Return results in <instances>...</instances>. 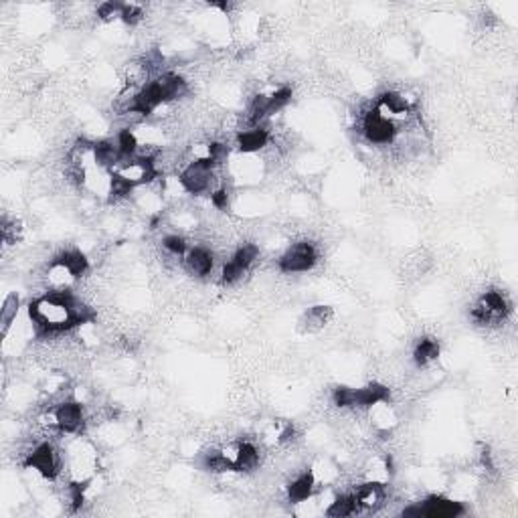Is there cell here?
<instances>
[{
    "label": "cell",
    "instance_id": "8992f818",
    "mask_svg": "<svg viewBox=\"0 0 518 518\" xmlns=\"http://www.w3.org/2000/svg\"><path fill=\"white\" fill-rule=\"evenodd\" d=\"M508 314V304L504 300L502 294L498 292H488L480 304L474 308L472 318L478 324H492V322H500L504 316Z\"/></svg>",
    "mask_w": 518,
    "mask_h": 518
},
{
    "label": "cell",
    "instance_id": "7c38bea8",
    "mask_svg": "<svg viewBox=\"0 0 518 518\" xmlns=\"http://www.w3.org/2000/svg\"><path fill=\"white\" fill-rule=\"evenodd\" d=\"M376 112L383 115V117H387V120L393 122V117H403V115H407L409 103H407L403 96L388 91V93H383L379 98V110Z\"/></svg>",
    "mask_w": 518,
    "mask_h": 518
},
{
    "label": "cell",
    "instance_id": "9a60e30c",
    "mask_svg": "<svg viewBox=\"0 0 518 518\" xmlns=\"http://www.w3.org/2000/svg\"><path fill=\"white\" fill-rule=\"evenodd\" d=\"M267 140H270V134H267V130L263 128H251V130H245L239 134V138H237V144H239V150L241 152H258L259 148H263V146L267 144Z\"/></svg>",
    "mask_w": 518,
    "mask_h": 518
},
{
    "label": "cell",
    "instance_id": "3957f363",
    "mask_svg": "<svg viewBox=\"0 0 518 518\" xmlns=\"http://www.w3.org/2000/svg\"><path fill=\"white\" fill-rule=\"evenodd\" d=\"M405 517H432V518H454L464 514V506L460 502H451L442 496H432L423 504L405 508Z\"/></svg>",
    "mask_w": 518,
    "mask_h": 518
},
{
    "label": "cell",
    "instance_id": "7402d4cb",
    "mask_svg": "<svg viewBox=\"0 0 518 518\" xmlns=\"http://www.w3.org/2000/svg\"><path fill=\"white\" fill-rule=\"evenodd\" d=\"M373 409V421L376 427H381V430H391L393 425H395V413H393V409L388 407L387 401H383V403H376L371 407Z\"/></svg>",
    "mask_w": 518,
    "mask_h": 518
},
{
    "label": "cell",
    "instance_id": "5bb4252c",
    "mask_svg": "<svg viewBox=\"0 0 518 518\" xmlns=\"http://www.w3.org/2000/svg\"><path fill=\"white\" fill-rule=\"evenodd\" d=\"M332 318V308L328 306H314L310 308L300 320V328L304 332H318L320 328H324L328 324V320Z\"/></svg>",
    "mask_w": 518,
    "mask_h": 518
},
{
    "label": "cell",
    "instance_id": "8fae6325",
    "mask_svg": "<svg viewBox=\"0 0 518 518\" xmlns=\"http://www.w3.org/2000/svg\"><path fill=\"white\" fill-rule=\"evenodd\" d=\"M357 498V506L364 508V510H376L381 504L385 502V486L379 482H369L364 486H360L359 492L355 494Z\"/></svg>",
    "mask_w": 518,
    "mask_h": 518
},
{
    "label": "cell",
    "instance_id": "6da1fadb",
    "mask_svg": "<svg viewBox=\"0 0 518 518\" xmlns=\"http://www.w3.org/2000/svg\"><path fill=\"white\" fill-rule=\"evenodd\" d=\"M188 91L187 81L174 73H164L156 77L154 81H150L144 86L130 101L128 114H140L150 115L159 105L166 103V101L178 100Z\"/></svg>",
    "mask_w": 518,
    "mask_h": 518
},
{
    "label": "cell",
    "instance_id": "ba28073f",
    "mask_svg": "<svg viewBox=\"0 0 518 518\" xmlns=\"http://www.w3.org/2000/svg\"><path fill=\"white\" fill-rule=\"evenodd\" d=\"M258 258V247L255 245H243L241 249H237L229 259V263H225L223 267V282L225 284H235L241 280V275L247 272V267L255 261Z\"/></svg>",
    "mask_w": 518,
    "mask_h": 518
},
{
    "label": "cell",
    "instance_id": "4fadbf2b",
    "mask_svg": "<svg viewBox=\"0 0 518 518\" xmlns=\"http://www.w3.org/2000/svg\"><path fill=\"white\" fill-rule=\"evenodd\" d=\"M314 488H316V476L314 472H304L302 476H298L292 484H289V500L296 504L306 502L312 498L314 494Z\"/></svg>",
    "mask_w": 518,
    "mask_h": 518
},
{
    "label": "cell",
    "instance_id": "ac0fdd59",
    "mask_svg": "<svg viewBox=\"0 0 518 518\" xmlns=\"http://www.w3.org/2000/svg\"><path fill=\"white\" fill-rule=\"evenodd\" d=\"M235 472H243V470H253L258 466L259 454L253 444H239L235 446Z\"/></svg>",
    "mask_w": 518,
    "mask_h": 518
},
{
    "label": "cell",
    "instance_id": "e0dca14e",
    "mask_svg": "<svg viewBox=\"0 0 518 518\" xmlns=\"http://www.w3.org/2000/svg\"><path fill=\"white\" fill-rule=\"evenodd\" d=\"M57 263H61L63 267H67L69 272H71L73 277H79V275H84L87 272V267H89V263H87V258L81 253V251H77V249H67V251H61L57 258H55Z\"/></svg>",
    "mask_w": 518,
    "mask_h": 518
},
{
    "label": "cell",
    "instance_id": "603a6c76",
    "mask_svg": "<svg viewBox=\"0 0 518 518\" xmlns=\"http://www.w3.org/2000/svg\"><path fill=\"white\" fill-rule=\"evenodd\" d=\"M289 100H292V89H289V87H282V89H277L275 93H272V96H270V115L282 112V110L289 103Z\"/></svg>",
    "mask_w": 518,
    "mask_h": 518
},
{
    "label": "cell",
    "instance_id": "ffe728a7",
    "mask_svg": "<svg viewBox=\"0 0 518 518\" xmlns=\"http://www.w3.org/2000/svg\"><path fill=\"white\" fill-rule=\"evenodd\" d=\"M439 357V345L435 340H430V338H423L418 346H415V352H413V359L418 362L419 367H425L430 364L432 360H435Z\"/></svg>",
    "mask_w": 518,
    "mask_h": 518
},
{
    "label": "cell",
    "instance_id": "d4e9b609",
    "mask_svg": "<svg viewBox=\"0 0 518 518\" xmlns=\"http://www.w3.org/2000/svg\"><path fill=\"white\" fill-rule=\"evenodd\" d=\"M162 245H164V249H166L168 253H173V255H185V251H187L185 239L178 237V235H168Z\"/></svg>",
    "mask_w": 518,
    "mask_h": 518
},
{
    "label": "cell",
    "instance_id": "484cf974",
    "mask_svg": "<svg viewBox=\"0 0 518 518\" xmlns=\"http://www.w3.org/2000/svg\"><path fill=\"white\" fill-rule=\"evenodd\" d=\"M120 18L128 25H136L140 18H142V8L136 6V4H122V15Z\"/></svg>",
    "mask_w": 518,
    "mask_h": 518
},
{
    "label": "cell",
    "instance_id": "52a82bcc",
    "mask_svg": "<svg viewBox=\"0 0 518 518\" xmlns=\"http://www.w3.org/2000/svg\"><path fill=\"white\" fill-rule=\"evenodd\" d=\"M362 130H364V136L369 138V142H373V144H388L397 134L395 124L387 117H383L376 110L364 115Z\"/></svg>",
    "mask_w": 518,
    "mask_h": 518
},
{
    "label": "cell",
    "instance_id": "4316f807",
    "mask_svg": "<svg viewBox=\"0 0 518 518\" xmlns=\"http://www.w3.org/2000/svg\"><path fill=\"white\" fill-rule=\"evenodd\" d=\"M122 15V2H105L98 8V16H101L103 21H112Z\"/></svg>",
    "mask_w": 518,
    "mask_h": 518
},
{
    "label": "cell",
    "instance_id": "cb8c5ba5",
    "mask_svg": "<svg viewBox=\"0 0 518 518\" xmlns=\"http://www.w3.org/2000/svg\"><path fill=\"white\" fill-rule=\"evenodd\" d=\"M334 403L338 405V407H357V388H334Z\"/></svg>",
    "mask_w": 518,
    "mask_h": 518
},
{
    "label": "cell",
    "instance_id": "30bf717a",
    "mask_svg": "<svg viewBox=\"0 0 518 518\" xmlns=\"http://www.w3.org/2000/svg\"><path fill=\"white\" fill-rule=\"evenodd\" d=\"M185 265L192 275L205 277L213 270V255H211V251H207L202 247H195L185 255Z\"/></svg>",
    "mask_w": 518,
    "mask_h": 518
},
{
    "label": "cell",
    "instance_id": "44dd1931",
    "mask_svg": "<svg viewBox=\"0 0 518 518\" xmlns=\"http://www.w3.org/2000/svg\"><path fill=\"white\" fill-rule=\"evenodd\" d=\"M18 306H21V300L16 294H11L6 300H4V306H2V336L6 338L8 336V330H11V324L16 320V314H18Z\"/></svg>",
    "mask_w": 518,
    "mask_h": 518
},
{
    "label": "cell",
    "instance_id": "9c48e42d",
    "mask_svg": "<svg viewBox=\"0 0 518 518\" xmlns=\"http://www.w3.org/2000/svg\"><path fill=\"white\" fill-rule=\"evenodd\" d=\"M84 407L75 401H65L55 411V425L65 433H79L84 427Z\"/></svg>",
    "mask_w": 518,
    "mask_h": 518
},
{
    "label": "cell",
    "instance_id": "83f0119b",
    "mask_svg": "<svg viewBox=\"0 0 518 518\" xmlns=\"http://www.w3.org/2000/svg\"><path fill=\"white\" fill-rule=\"evenodd\" d=\"M211 201H213V205H215L217 209L225 211V209L229 207V192H227V188H219V190H215V192L211 195Z\"/></svg>",
    "mask_w": 518,
    "mask_h": 518
},
{
    "label": "cell",
    "instance_id": "2e32d148",
    "mask_svg": "<svg viewBox=\"0 0 518 518\" xmlns=\"http://www.w3.org/2000/svg\"><path fill=\"white\" fill-rule=\"evenodd\" d=\"M388 388L379 385V383H371L367 387L357 388V407H373L376 403L388 401Z\"/></svg>",
    "mask_w": 518,
    "mask_h": 518
},
{
    "label": "cell",
    "instance_id": "5b68a950",
    "mask_svg": "<svg viewBox=\"0 0 518 518\" xmlns=\"http://www.w3.org/2000/svg\"><path fill=\"white\" fill-rule=\"evenodd\" d=\"M25 466L37 470L47 480H55L59 474V468H61L57 451L51 444H41V446L35 447L29 454L27 461H25Z\"/></svg>",
    "mask_w": 518,
    "mask_h": 518
},
{
    "label": "cell",
    "instance_id": "277c9868",
    "mask_svg": "<svg viewBox=\"0 0 518 518\" xmlns=\"http://www.w3.org/2000/svg\"><path fill=\"white\" fill-rule=\"evenodd\" d=\"M316 259L318 253L314 245L304 241V243H296L294 247H289L280 259V267H282V272H288V274L308 272L314 267Z\"/></svg>",
    "mask_w": 518,
    "mask_h": 518
},
{
    "label": "cell",
    "instance_id": "7a4b0ae2",
    "mask_svg": "<svg viewBox=\"0 0 518 518\" xmlns=\"http://www.w3.org/2000/svg\"><path fill=\"white\" fill-rule=\"evenodd\" d=\"M215 164L209 159H197L180 174V185L190 195H202L211 188Z\"/></svg>",
    "mask_w": 518,
    "mask_h": 518
},
{
    "label": "cell",
    "instance_id": "d6986e66",
    "mask_svg": "<svg viewBox=\"0 0 518 518\" xmlns=\"http://www.w3.org/2000/svg\"><path fill=\"white\" fill-rule=\"evenodd\" d=\"M357 508H359V506H357L355 494H343V496H338V498L326 508V517H334V518L350 517V514L357 512Z\"/></svg>",
    "mask_w": 518,
    "mask_h": 518
}]
</instances>
